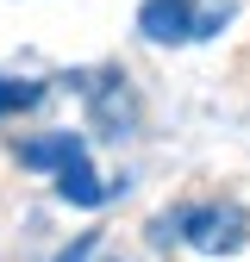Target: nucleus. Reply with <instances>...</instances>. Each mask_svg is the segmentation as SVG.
I'll return each instance as SVG.
<instances>
[{
    "label": "nucleus",
    "instance_id": "f257e3e1",
    "mask_svg": "<svg viewBox=\"0 0 250 262\" xmlns=\"http://www.w3.org/2000/svg\"><path fill=\"white\" fill-rule=\"evenodd\" d=\"M232 19V7H187V0H144L138 13V31L150 44H194V38H213L219 25Z\"/></svg>",
    "mask_w": 250,
    "mask_h": 262
},
{
    "label": "nucleus",
    "instance_id": "20e7f679",
    "mask_svg": "<svg viewBox=\"0 0 250 262\" xmlns=\"http://www.w3.org/2000/svg\"><path fill=\"white\" fill-rule=\"evenodd\" d=\"M94 125H107V138H125V125H132V94H125L119 75L94 88Z\"/></svg>",
    "mask_w": 250,
    "mask_h": 262
},
{
    "label": "nucleus",
    "instance_id": "7ed1b4c3",
    "mask_svg": "<svg viewBox=\"0 0 250 262\" xmlns=\"http://www.w3.org/2000/svg\"><path fill=\"white\" fill-rule=\"evenodd\" d=\"M56 193H62L69 206H100V200H107V181L88 169V156H69V162L56 169Z\"/></svg>",
    "mask_w": 250,
    "mask_h": 262
},
{
    "label": "nucleus",
    "instance_id": "f03ea898",
    "mask_svg": "<svg viewBox=\"0 0 250 262\" xmlns=\"http://www.w3.org/2000/svg\"><path fill=\"white\" fill-rule=\"evenodd\" d=\"M181 225H187L181 237L194 244V250H206V256L238 250V244H244V212H238V206H200V212H187Z\"/></svg>",
    "mask_w": 250,
    "mask_h": 262
},
{
    "label": "nucleus",
    "instance_id": "423d86ee",
    "mask_svg": "<svg viewBox=\"0 0 250 262\" xmlns=\"http://www.w3.org/2000/svg\"><path fill=\"white\" fill-rule=\"evenodd\" d=\"M38 100H44V88H38V81L0 75V119H7V113H25V106H38Z\"/></svg>",
    "mask_w": 250,
    "mask_h": 262
},
{
    "label": "nucleus",
    "instance_id": "0eeeda50",
    "mask_svg": "<svg viewBox=\"0 0 250 262\" xmlns=\"http://www.w3.org/2000/svg\"><path fill=\"white\" fill-rule=\"evenodd\" d=\"M94 250H100V231H81V237H75V244H69V250H62V256H56V262H88V256H94Z\"/></svg>",
    "mask_w": 250,
    "mask_h": 262
},
{
    "label": "nucleus",
    "instance_id": "39448f33",
    "mask_svg": "<svg viewBox=\"0 0 250 262\" xmlns=\"http://www.w3.org/2000/svg\"><path fill=\"white\" fill-rule=\"evenodd\" d=\"M69 156H88L81 131H56V138H38V144H19V162H25V169H62Z\"/></svg>",
    "mask_w": 250,
    "mask_h": 262
}]
</instances>
